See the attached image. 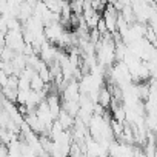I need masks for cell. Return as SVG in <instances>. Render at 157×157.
I'll return each instance as SVG.
<instances>
[{
  "instance_id": "obj_1",
  "label": "cell",
  "mask_w": 157,
  "mask_h": 157,
  "mask_svg": "<svg viewBox=\"0 0 157 157\" xmlns=\"http://www.w3.org/2000/svg\"><path fill=\"white\" fill-rule=\"evenodd\" d=\"M111 93H109V90L103 85V86H100V90H99V93H97V103L99 105H102L105 109H108L109 108V103H111Z\"/></svg>"
},
{
  "instance_id": "obj_2",
  "label": "cell",
  "mask_w": 157,
  "mask_h": 157,
  "mask_svg": "<svg viewBox=\"0 0 157 157\" xmlns=\"http://www.w3.org/2000/svg\"><path fill=\"white\" fill-rule=\"evenodd\" d=\"M57 120L62 123V126H63V129H71L72 128V125H74V117L72 116H69L65 109H60V113H59V116H57Z\"/></svg>"
},
{
  "instance_id": "obj_3",
  "label": "cell",
  "mask_w": 157,
  "mask_h": 157,
  "mask_svg": "<svg viewBox=\"0 0 157 157\" xmlns=\"http://www.w3.org/2000/svg\"><path fill=\"white\" fill-rule=\"evenodd\" d=\"M43 85H45V82L40 78V75L37 72H34L31 75V78H29V90H33V91H42Z\"/></svg>"
},
{
  "instance_id": "obj_4",
  "label": "cell",
  "mask_w": 157,
  "mask_h": 157,
  "mask_svg": "<svg viewBox=\"0 0 157 157\" xmlns=\"http://www.w3.org/2000/svg\"><path fill=\"white\" fill-rule=\"evenodd\" d=\"M96 29L99 31V34L100 36H103V34H106L108 33V29H106V23H105V20H103V17L100 16V19L97 20V23H96Z\"/></svg>"
},
{
  "instance_id": "obj_5",
  "label": "cell",
  "mask_w": 157,
  "mask_h": 157,
  "mask_svg": "<svg viewBox=\"0 0 157 157\" xmlns=\"http://www.w3.org/2000/svg\"><path fill=\"white\" fill-rule=\"evenodd\" d=\"M25 2H26V3H29L31 6H34V5L37 3V0H25Z\"/></svg>"
},
{
  "instance_id": "obj_6",
  "label": "cell",
  "mask_w": 157,
  "mask_h": 157,
  "mask_svg": "<svg viewBox=\"0 0 157 157\" xmlns=\"http://www.w3.org/2000/svg\"><path fill=\"white\" fill-rule=\"evenodd\" d=\"M2 49H3V46H0V59H2Z\"/></svg>"
},
{
  "instance_id": "obj_7",
  "label": "cell",
  "mask_w": 157,
  "mask_h": 157,
  "mask_svg": "<svg viewBox=\"0 0 157 157\" xmlns=\"http://www.w3.org/2000/svg\"><path fill=\"white\" fill-rule=\"evenodd\" d=\"M65 2H69V0H65Z\"/></svg>"
}]
</instances>
